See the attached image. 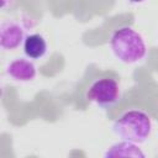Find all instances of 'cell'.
<instances>
[{
    "label": "cell",
    "instance_id": "cell-5",
    "mask_svg": "<svg viewBox=\"0 0 158 158\" xmlns=\"http://www.w3.org/2000/svg\"><path fill=\"white\" fill-rule=\"evenodd\" d=\"M7 75L20 83L32 81L37 75V68L35 63L26 58H15L6 67Z\"/></svg>",
    "mask_w": 158,
    "mask_h": 158
},
{
    "label": "cell",
    "instance_id": "cell-1",
    "mask_svg": "<svg viewBox=\"0 0 158 158\" xmlns=\"http://www.w3.org/2000/svg\"><path fill=\"white\" fill-rule=\"evenodd\" d=\"M110 49L116 59L125 64H136L147 56V44L142 35L130 26L114 31L110 37Z\"/></svg>",
    "mask_w": 158,
    "mask_h": 158
},
{
    "label": "cell",
    "instance_id": "cell-3",
    "mask_svg": "<svg viewBox=\"0 0 158 158\" xmlns=\"http://www.w3.org/2000/svg\"><path fill=\"white\" fill-rule=\"evenodd\" d=\"M86 99L101 109H110L121 99V85L114 78L96 79L90 84Z\"/></svg>",
    "mask_w": 158,
    "mask_h": 158
},
{
    "label": "cell",
    "instance_id": "cell-8",
    "mask_svg": "<svg viewBox=\"0 0 158 158\" xmlns=\"http://www.w3.org/2000/svg\"><path fill=\"white\" fill-rule=\"evenodd\" d=\"M144 1L146 0H128V2H131V4H142Z\"/></svg>",
    "mask_w": 158,
    "mask_h": 158
},
{
    "label": "cell",
    "instance_id": "cell-2",
    "mask_svg": "<svg viewBox=\"0 0 158 158\" xmlns=\"http://www.w3.org/2000/svg\"><path fill=\"white\" fill-rule=\"evenodd\" d=\"M112 131L118 138L139 144L146 142L151 136L152 120L147 112L132 109L125 111L114 121Z\"/></svg>",
    "mask_w": 158,
    "mask_h": 158
},
{
    "label": "cell",
    "instance_id": "cell-6",
    "mask_svg": "<svg viewBox=\"0 0 158 158\" xmlns=\"http://www.w3.org/2000/svg\"><path fill=\"white\" fill-rule=\"evenodd\" d=\"M48 49L47 41L41 33H31L23 41V53L30 59H41Z\"/></svg>",
    "mask_w": 158,
    "mask_h": 158
},
{
    "label": "cell",
    "instance_id": "cell-4",
    "mask_svg": "<svg viewBox=\"0 0 158 158\" xmlns=\"http://www.w3.org/2000/svg\"><path fill=\"white\" fill-rule=\"evenodd\" d=\"M26 36L23 27L15 21H4L0 25V47L4 51H14L23 43Z\"/></svg>",
    "mask_w": 158,
    "mask_h": 158
},
{
    "label": "cell",
    "instance_id": "cell-7",
    "mask_svg": "<svg viewBox=\"0 0 158 158\" xmlns=\"http://www.w3.org/2000/svg\"><path fill=\"white\" fill-rule=\"evenodd\" d=\"M105 157H144V153L139 149L137 143L121 139L106 151Z\"/></svg>",
    "mask_w": 158,
    "mask_h": 158
}]
</instances>
